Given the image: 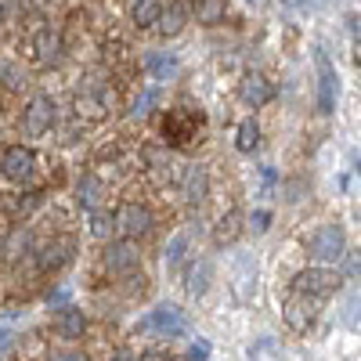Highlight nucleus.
I'll return each instance as SVG.
<instances>
[{
    "mask_svg": "<svg viewBox=\"0 0 361 361\" xmlns=\"http://www.w3.org/2000/svg\"><path fill=\"white\" fill-rule=\"evenodd\" d=\"M267 221H271V214H267V209L253 214V231H257V235H260V231H267Z\"/></svg>",
    "mask_w": 361,
    "mask_h": 361,
    "instance_id": "c756f323",
    "label": "nucleus"
},
{
    "mask_svg": "<svg viewBox=\"0 0 361 361\" xmlns=\"http://www.w3.org/2000/svg\"><path fill=\"white\" fill-rule=\"evenodd\" d=\"M73 257H76V243H73L69 235H62V238H51V243L40 250L37 264H40L44 271H58V267H66Z\"/></svg>",
    "mask_w": 361,
    "mask_h": 361,
    "instance_id": "9b49d317",
    "label": "nucleus"
},
{
    "mask_svg": "<svg viewBox=\"0 0 361 361\" xmlns=\"http://www.w3.org/2000/svg\"><path fill=\"white\" fill-rule=\"evenodd\" d=\"M163 15V4L159 0H134V8H130V22L137 29H152Z\"/></svg>",
    "mask_w": 361,
    "mask_h": 361,
    "instance_id": "f3484780",
    "label": "nucleus"
},
{
    "mask_svg": "<svg viewBox=\"0 0 361 361\" xmlns=\"http://www.w3.org/2000/svg\"><path fill=\"white\" fill-rule=\"evenodd\" d=\"M137 264H141V253L134 246V238L109 243V250H105V271L109 275H127V271H134Z\"/></svg>",
    "mask_w": 361,
    "mask_h": 361,
    "instance_id": "9d476101",
    "label": "nucleus"
},
{
    "mask_svg": "<svg viewBox=\"0 0 361 361\" xmlns=\"http://www.w3.org/2000/svg\"><path fill=\"white\" fill-rule=\"evenodd\" d=\"M33 51H37V62L40 66H54L58 58H62V37H58V29L44 25L37 40H33Z\"/></svg>",
    "mask_w": 361,
    "mask_h": 361,
    "instance_id": "ddd939ff",
    "label": "nucleus"
},
{
    "mask_svg": "<svg viewBox=\"0 0 361 361\" xmlns=\"http://www.w3.org/2000/svg\"><path fill=\"white\" fill-rule=\"evenodd\" d=\"M145 66L152 73V80H173L177 76V58L173 54H148Z\"/></svg>",
    "mask_w": 361,
    "mask_h": 361,
    "instance_id": "6ab92c4d",
    "label": "nucleus"
},
{
    "mask_svg": "<svg viewBox=\"0 0 361 361\" xmlns=\"http://www.w3.org/2000/svg\"><path fill=\"white\" fill-rule=\"evenodd\" d=\"M163 361H177V357H163Z\"/></svg>",
    "mask_w": 361,
    "mask_h": 361,
    "instance_id": "72a5a7b5",
    "label": "nucleus"
},
{
    "mask_svg": "<svg viewBox=\"0 0 361 361\" xmlns=\"http://www.w3.org/2000/svg\"><path fill=\"white\" fill-rule=\"evenodd\" d=\"M307 253L322 264H336L347 257V235L340 224H322L314 235H311V243H307Z\"/></svg>",
    "mask_w": 361,
    "mask_h": 361,
    "instance_id": "f257e3e1",
    "label": "nucleus"
},
{
    "mask_svg": "<svg viewBox=\"0 0 361 361\" xmlns=\"http://www.w3.org/2000/svg\"><path fill=\"white\" fill-rule=\"evenodd\" d=\"M163 357H166V354H159V350H145L137 361H163Z\"/></svg>",
    "mask_w": 361,
    "mask_h": 361,
    "instance_id": "2f4dec72",
    "label": "nucleus"
},
{
    "mask_svg": "<svg viewBox=\"0 0 361 361\" xmlns=\"http://www.w3.org/2000/svg\"><path fill=\"white\" fill-rule=\"evenodd\" d=\"M195 22L202 25L224 22V0H195Z\"/></svg>",
    "mask_w": 361,
    "mask_h": 361,
    "instance_id": "412c9836",
    "label": "nucleus"
},
{
    "mask_svg": "<svg viewBox=\"0 0 361 361\" xmlns=\"http://www.w3.org/2000/svg\"><path fill=\"white\" fill-rule=\"evenodd\" d=\"M0 170H4V177H8V180L22 185V180L33 177V170H37V156L29 152L25 145H11V148H4V159H0Z\"/></svg>",
    "mask_w": 361,
    "mask_h": 361,
    "instance_id": "39448f33",
    "label": "nucleus"
},
{
    "mask_svg": "<svg viewBox=\"0 0 361 361\" xmlns=\"http://www.w3.org/2000/svg\"><path fill=\"white\" fill-rule=\"evenodd\" d=\"M188 243H192L188 231H180V235L170 238V246H166V253H163L166 267H180V260H185V253H188Z\"/></svg>",
    "mask_w": 361,
    "mask_h": 361,
    "instance_id": "5701e85b",
    "label": "nucleus"
},
{
    "mask_svg": "<svg viewBox=\"0 0 361 361\" xmlns=\"http://www.w3.org/2000/svg\"><path fill=\"white\" fill-rule=\"evenodd\" d=\"M314 304H318V300L307 296V293H293L286 300L282 314H286V325L293 329V333H307V329L314 325Z\"/></svg>",
    "mask_w": 361,
    "mask_h": 361,
    "instance_id": "423d86ee",
    "label": "nucleus"
},
{
    "mask_svg": "<svg viewBox=\"0 0 361 361\" xmlns=\"http://www.w3.org/2000/svg\"><path fill=\"white\" fill-rule=\"evenodd\" d=\"M54 119H58L54 102H51L47 94H37L33 102L25 105V112H22V130H25L29 137H44V134L54 127Z\"/></svg>",
    "mask_w": 361,
    "mask_h": 361,
    "instance_id": "20e7f679",
    "label": "nucleus"
},
{
    "mask_svg": "<svg viewBox=\"0 0 361 361\" xmlns=\"http://www.w3.org/2000/svg\"><path fill=\"white\" fill-rule=\"evenodd\" d=\"M90 235L94 238H109L112 231H116V221H112V214H98V209H90Z\"/></svg>",
    "mask_w": 361,
    "mask_h": 361,
    "instance_id": "bb28decb",
    "label": "nucleus"
},
{
    "mask_svg": "<svg viewBox=\"0 0 361 361\" xmlns=\"http://www.w3.org/2000/svg\"><path fill=\"white\" fill-rule=\"evenodd\" d=\"M238 98H243L250 109H264L271 98H275V83H271L264 73H246L238 80Z\"/></svg>",
    "mask_w": 361,
    "mask_h": 361,
    "instance_id": "6e6552de",
    "label": "nucleus"
},
{
    "mask_svg": "<svg viewBox=\"0 0 361 361\" xmlns=\"http://www.w3.org/2000/svg\"><path fill=\"white\" fill-rule=\"evenodd\" d=\"M11 343H15V340H11V333H8V329H0V357H4V354L11 350Z\"/></svg>",
    "mask_w": 361,
    "mask_h": 361,
    "instance_id": "7c9ffc66",
    "label": "nucleus"
},
{
    "mask_svg": "<svg viewBox=\"0 0 361 361\" xmlns=\"http://www.w3.org/2000/svg\"><path fill=\"white\" fill-rule=\"evenodd\" d=\"M206 350H209V347H206L202 340H195V343L188 347V361H206Z\"/></svg>",
    "mask_w": 361,
    "mask_h": 361,
    "instance_id": "c85d7f7f",
    "label": "nucleus"
},
{
    "mask_svg": "<svg viewBox=\"0 0 361 361\" xmlns=\"http://www.w3.org/2000/svg\"><path fill=\"white\" fill-rule=\"evenodd\" d=\"M112 361H134V357H130L127 350H116V354H112Z\"/></svg>",
    "mask_w": 361,
    "mask_h": 361,
    "instance_id": "473e14b6",
    "label": "nucleus"
},
{
    "mask_svg": "<svg viewBox=\"0 0 361 361\" xmlns=\"http://www.w3.org/2000/svg\"><path fill=\"white\" fill-rule=\"evenodd\" d=\"M116 221V231H123L127 238H145L148 231L156 228V217H152V209H148L145 202H123L112 214Z\"/></svg>",
    "mask_w": 361,
    "mask_h": 361,
    "instance_id": "f03ea898",
    "label": "nucleus"
},
{
    "mask_svg": "<svg viewBox=\"0 0 361 361\" xmlns=\"http://www.w3.org/2000/svg\"><path fill=\"white\" fill-rule=\"evenodd\" d=\"M206 195H209V173H206V166H188V173H185V199L192 202V206H199V202H206Z\"/></svg>",
    "mask_w": 361,
    "mask_h": 361,
    "instance_id": "4468645a",
    "label": "nucleus"
},
{
    "mask_svg": "<svg viewBox=\"0 0 361 361\" xmlns=\"http://www.w3.org/2000/svg\"><path fill=\"white\" fill-rule=\"evenodd\" d=\"M0 83L8 90H22L29 80H25V69H18L15 62H0Z\"/></svg>",
    "mask_w": 361,
    "mask_h": 361,
    "instance_id": "a878e982",
    "label": "nucleus"
},
{
    "mask_svg": "<svg viewBox=\"0 0 361 361\" xmlns=\"http://www.w3.org/2000/svg\"><path fill=\"white\" fill-rule=\"evenodd\" d=\"M340 275L333 267H307V271H300L296 275V293H307V296H314V300H325V296H333L336 289H340Z\"/></svg>",
    "mask_w": 361,
    "mask_h": 361,
    "instance_id": "7ed1b4c3",
    "label": "nucleus"
},
{
    "mask_svg": "<svg viewBox=\"0 0 361 361\" xmlns=\"http://www.w3.org/2000/svg\"><path fill=\"white\" fill-rule=\"evenodd\" d=\"M238 235H243V214H238V209H228V214L217 221L214 238H217V246H228V243H235Z\"/></svg>",
    "mask_w": 361,
    "mask_h": 361,
    "instance_id": "a211bd4d",
    "label": "nucleus"
},
{
    "mask_svg": "<svg viewBox=\"0 0 361 361\" xmlns=\"http://www.w3.org/2000/svg\"><path fill=\"white\" fill-rule=\"evenodd\" d=\"M102 195H105L102 177L83 173V177L76 180V199H80V206H83V209H98V206H102Z\"/></svg>",
    "mask_w": 361,
    "mask_h": 361,
    "instance_id": "2eb2a0df",
    "label": "nucleus"
},
{
    "mask_svg": "<svg viewBox=\"0 0 361 361\" xmlns=\"http://www.w3.org/2000/svg\"><path fill=\"white\" fill-rule=\"evenodd\" d=\"M257 145H260V127L253 123V119H243L238 130H235V148L238 152H253Z\"/></svg>",
    "mask_w": 361,
    "mask_h": 361,
    "instance_id": "aec40b11",
    "label": "nucleus"
},
{
    "mask_svg": "<svg viewBox=\"0 0 361 361\" xmlns=\"http://www.w3.org/2000/svg\"><path fill=\"white\" fill-rule=\"evenodd\" d=\"M159 98H163V90H159V87H148V90H141L137 102H134V109H130V119H145L148 112H152V109L159 105Z\"/></svg>",
    "mask_w": 361,
    "mask_h": 361,
    "instance_id": "b1692460",
    "label": "nucleus"
},
{
    "mask_svg": "<svg viewBox=\"0 0 361 361\" xmlns=\"http://www.w3.org/2000/svg\"><path fill=\"white\" fill-rule=\"evenodd\" d=\"M314 66H318V109L329 116L336 109V69H333V62L325 58V51H318L314 54Z\"/></svg>",
    "mask_w": 361,
    "mask_h": 361,
    "instance_id": "1a4fd4ad",
    "label": "nucleus"
},
{
    "mask_svg": "<svg viewBox=\"0 0 361 361\" xmlns=\"http://www.w3.org/2000/svg\"><path fill=\"white\" fill-rule=\"evenodd\" d=\"M188 18H192V8L185 4V0H173V4H166V8H163V15H159L156 29L170 40V37H177V33H185Z\"/></svg>",
    "mask_w": 361,
    "mask_h": 361,
    "instance_id": "f8f14e48",
    "label": "nucleus"
},
{
    "mask_svg": "<svg viewBox=\"0 0 361 361\" xmlns=\"http://www.w3.org/2000/svg\"><path fill=\"white\" fill-rule=\"evenodd\" d=\"M148 329H156L159 336H188V318H185V311L180 307H173V304H163V307H156L152 311V318H148Z\"/></svg>",
    "mask_w": 361,
    "mask_h": 361,
    "instance_id": "0eeeda50",
    "label": "nucleus"
},
{
    "mask_svg": "<svg viewBox=\"0 0 361 361\" xmlns=\"http://www.w3.org/2000/svg\"><path fill=\"white\" fill-rule=\"evenodd\" d=\"M47 361H87V354L83 350H54Z\"/></svg>",
    "mask_w": 361,
    "mask_h": 361,
    "instance_id": "cd10ccee",
    "label": "nucleus"
},
{
    "mask_svg": "<svg viewBox=\"0 0 361 361\" xmlns=\"http://www.w3.org/2000/svg\"><path fill=\"white\" fill-rule=\"evenodd\" d=\"M87 329V314L80 307H62L58 311V333H62L66 340H80Z\"/></svg>",
    "mask_w": 361,
    "mask_h": 361,
    "instance_id": "dca6fc26",
    "label": "nucleus"
},
{
    "mask_svg": "<svg viewBox=\"0 0 361 361\" xmlns=\"http://www.w3.org/2000/svg\"><path fill=\"white\" fill-rule=\"evenodd\" d=\"M37 206H40V192H29V195H11V199H4V209H8L11 217H29Z\"/></svg>",
    "mask_w": 361,
    "mask_h": 361,
    "instance_id": "4be33fe9",
    "label": "nucleus"
},
{
    "mask_svg": "<svg viewBox=\"0 0 361 361\" xmlns=\"http://www.w3.org/2000/svg\"><path fill=\"white\" fill-rule=\"evenodd\" d=\"M209 275H214V267H209L206 260H199V264L188 271V293H192V296H202L206 286H209Z\"/></svg>",
    "mask_w": 361,
    "mask_h": 361,
    "instance_id": "393cba45",
    "label": "nucleus"
}]
</instances>
